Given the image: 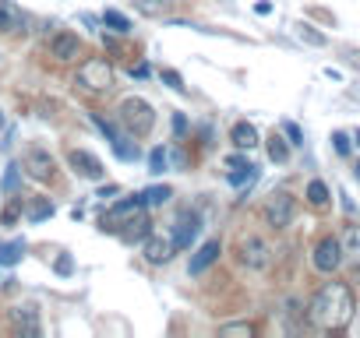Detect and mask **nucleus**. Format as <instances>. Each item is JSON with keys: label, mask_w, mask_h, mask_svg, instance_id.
I'll return each mask as SVG.
<instances>
[{"label": "nucleus", "mask_w": 360, "mask_h": 338, "mask_svg": "<svg viewBox=\"0 0 360 338\" xmlns=\"http://www.w3.org/2000/svg\"><path fill=\"white\" fill-rule=\"evenodd\" d=\"M353 310H356V303H353L349 285L328 282V285H321V289L314 292V299H311V306H307V317H311V324L321 327V331H342V327L353 320Z\"/></svg>", "instance_id": "obj_1"}, {"label": "nucleus", "mask_w": 360, "mask_h": 338, "mask_svg": "<svg viewBox=\"0 0 360 338\" xmlns=\"http://www.w3.org/2000/svg\"><path fill=\"white\" fill-rule=\"evenodd\" d=\"M120 123H124L127 134L145 137V134L155 127V113H152V106H148L145 99H124V102H120Z\"/></svg>", "instance_id": "obj_2"}, {"label": "nucleus", "mask_w": 360, "mask_h": 338, "mask_svg": "<svg viewBox=\"0 0 360 338\" xmlns=\"http://www.w3.org/2000/svg\"><path fill=\"white\" fill-rule=\"evenodd\" d=\"M78 85L89 88V92H110L113 88V67H110V60H103V57L85 60L78 67Z\"/></svg>", "instance_id": "obj_3"}, {"label": "nucleus", "mask_w": 360, "mask_h": 338, "mask_svg": "<svg viewBox=\"0 0 360 338\" xmlns=\"http://www.w3.org/2000/svg\"><path fill=\"white\" fill-rule=\"evenodd\" d=\"M293 212H297V205H293V198H290L286 191H276V194L265 201V222H269L272 229H286V226L293 222Z\"/></svg>", "instance_id": "obj_4"}, {"label": "nucleus", "mask_w": 360, "mask_h": 338, "mask_svg": "<svg viewBox=\"0 0 360 338\" xmlns=\"http://www.w3.org/2000/svg\"><path fill=\"white\" fill-rule=\"evenodd\" d=\"M22 169L32 177V180H39V184H46V180H53V155L50 151H43V148H29L25 155H22Z\"/></svg>", "instance_id": "obj_5"}, {"label": "nucleus", "mask_w": 360, "mask_h": 338, "mask_svg": "<svg viewBox=\"0 0 360 338\" xmlns=\"http://www.w3.org/2000/svg\"><path fill=\"white\" fill-rule=\"evenodd\" d=\"M141 208H145V198H141V194L117 201V205H113V208L103 215V229H120L124 222H131L134 215H141Z\"/></svg>", "instance_id": "obj_6"}, {"label": "nucleus", "mask_w": 360, "mask_h": 338, "mask_svg": "<svg viewBox=\"0 0 360 338\" xmlns=\"http://www.w3.org/2000/svg\"><path fill=\"white\" fill-rule=\"evenodd\" d=\"M240 261H244L248 268L262 271V268H269V261H272V247H269L262 236H248V240H240Z\"/></svg>", "instance_id": "obj_7"}, {"label": "nucleus", "mask_w": 360, "mask_h": 338, "mask_svg": "<svg viewBox=\"0 0 360 338\" xmlns=\"http://www.w3.org/2000/svg\"><path fill=\"white\" fill-rule=\"evenodd\" d=\"M342 257H346V254H342V243H339V240H332V236H325V240L314 247V268H318V271H325V275H328V271H335V268L342 264Z\"/></svg>", "instance_id": "obj_8"}, {"label": "nucleus", "mask_w": 360, "mask_h": 338, "mask_svg": "<svg viewBox=\"0 0 360 338\" xmlns=\"http://www.w3.org/2000/svg\"><path fill=\"white\" fill-rule=\"evenodd\" d=\"M68 162H71V169L78 177H85V180H103V162L92 155V151H85V148H75V151H68Z\"/></svg>", "instance_id": "obj_9"}, {"label": "nucleus", "mask_w": 360, "mask_h": 338, "mask_svg": "<svg viewBox=\"0 0 360 338\" xmlns=\"http://www.w3.org/2000/svg\"><path fill=\"white\" fill-rule=\"evenodd\" d=\"M198 233H202V219H198L195 212H184V215L176 219V233H173L176 250H188V247L198 240Z\"/></svg>", "instance_id": "obj_10"}, {"label": "nucleus", "mask_w": 360, "mask_h": 338, "mask_svg": "<svg viewBox=\"0 0 360 338\" xmlns=\"http://www.w3.org/2000/svg\"><path fill=\"white\" fill-rule=\"evenodd\" d=\"M78 53H82V39H78L75 32H57V36L50 39V57H53V60L68 64V60H78Z\"/></svg>", "instance_id": "obj_11"}, {"label": "nucleus", "mask_w": 360, "mask_h": 338, "mask_svg": "<svg viewBox=\"0 0 360 338\" xmlns=\"http://www.w3.org/2000/svg\"><path fill=\"white\" fill-rule=\"evenodd\" d=\"M141 250H145V261H152V264H162V261H169V257H173L176 243H173V236H148Z\"/></svg>", "instance_id": "obj_12"}, {"label": "nucleus", "mask_w": 360, "mask_h": 338, "mask_svg": "<svg viewBox=\"0 0 360 338\" xmlns=\"http://www.w3.org/2000/svg\"><path fill=\"white\" fill-rule=\"evenodd\" d=\"M219 254H223L219 240H209V243H202V247H198V254L191 257L188 271H191V275H202V271H209V268H212V264L219 261Z\"/></svg>", "instance_id": "obj_13"}, {"label": "nucleus", "mask_w": 360, "mask_h": 338, "mask_svg": "<svg viewBox=\"0 0 360 338\" xmlns=\"http://www.w3.org/2000/svg\"><path fill=\"white\" fill-rule=\"evenodd\" d=\"M22 29H25V15L11 0H0V32H22Z\"/></svg>", "instance_id": "obj_14"}, {"label": "nucleus", "mask_w": 360, "mask_h": 338, "mask_svg": "<svg viewBox=\"0 0 360 338\" xmlns=\"http://www.w3.org/2000/svg\"><path fill=\"white\" fill-rule=\"evenodd\" d=\"M230 141H233V148H240V151H251V148L258 144V130H255V123H248V120L233 123V130H230Z\"/></svg>", "instance_id": "obj_15"}, {"label": "nucleus", "mask_w": 360, "mask_h": 338, "mask_svg": "<svg viewBox=\"0 0 360 338\" xmlns=\"http://www.w3.org/2000/svg\"><path fill=\"white\" fill-rule=\"evenodd\" d=\"M15 324H18L22 334H39V310H36L32 303L15 306Z\"/></svg>", "instance_id": "obj_16"}, {"label": "nucleus", "mask_w": 360, "mask_h": 338, "mask_svg": "<svg viewBox=\"0 0 360 338\" xmlns=\"http://www.w3.org/2000/svg\"><path fill=\"white\" fill-rule=\"evenodd\" d=\"M110 148H113V155L117 158H124V162H134L141 151H138V141H134V134H117V141H110Z\"/></svg>", "instance_id": "obj_17"}, {"label": "nucleus", "mask_w": 360, "mask_h": 338, "mask_svg": "<svg viewBox=\"0 0 360 338\" xmlns=\"http://www.w3.org/2000/svg\"><path fill=\"white\" fill-rule=\"evenodd\" d=\"M124 226H127V229H120L124 243H138V240H145V236H148V226H152V222H148L145 215H134V219H131V222H124Z\"/></svg>", "instance_id": "obj_18"}, {"label": "nucleus", "mask_w": 360, "mask_h": 338, "mask_svg": "<svg viewBox=\"0 0 360 338\" xmlns=\"http://www.w3.org/2000/svg\"><path fill=\"white\" fill-rule=\"evenodd\" d=\"M131 4H134V11L145 15V18H162L166 8H169V0H131Z\"/></svg>", "instance_id": "obj_19"}, {"label": "nucleus", "mask_w": 360, "mask_h": 338, "mask_svg": "<svg viewBox=\"0 0 360 338\" xmlns=\"http://www.w3.org/2000/svg\"><path fill=\"white\" fill-rule=\"evenodd\" d=\"M22 257H25V243H22V240H15V243H0V264H4V268L18 264Z\"/></svg>", "instance_id": "obj_20"}, {"label": "nucleus", "mask_w": 360, "mask_h": 338, "mask_svg": "<svg viewBox=\"0 0 360 338\" xmlns=\"http://www.w3.org/2000/svg\"><path fill=\"white\" fill-rule=\"evenodd\" d=\"M255 180H258V165H251V162L240 165V169H230V184L233 187H251Z\"/></svg>", "instance_id": "obj_21"}, {"label": "nucleus", "mask_w": 360, "mask_h": 338, "mask_svg": "<svg viewBox=\"0 0 360 338\" xmlns=\"http://www.w3.org/2000/svg\"><path fill=\"white\" fill-rule=\"evenodd\" d=\"M342 254L346 257H360V226H346V233H342Z\"/></svg>", "instance_id": "obj_22"}, {"label": "nucleus", "mask_w": 360, "mask_h": 338, "mask_svg": "<svg viewBox=\"0 0 360 338\" xmlns=\"http://www.w3.org/2000/svg\"><path fill=\"white\" fill-rule=\"evenodd\" d=\"M269 158H272V162H286V158H290V141H286L283 134H272V137H269Z\"/></svg>", "instance_id": "obj_23"}, {"label": "nucleus", "mask_w": 360, "mask_h": 338, "mask_svg": "<svg viewBox=\"0 0 360 338\" xmlns=\"http://www.w3.org/2000/svg\"><path fill=\"white\" fill-rule=\"evenodd\" d=\"M25 215H29V222H43V219H50V215H53V205H50L46 198H36V201H29Z\"/></svg>", "instance_id": "obj_24"}, {"label": "nucleus", "mask_w": 360, "mask_h": 338, "mask_svg": "<svg viewBox=\"0 0 360 338\" xmlns=\"http://www.w3.org/2000/svg\"><path fill=\"white\" fill-rule=\"evenodd\" d=\"M103 25H110L113 32H120V36H127L131 32V22H127V15H120V11H103Z\"/></svg>", "instance_id": "obj_25"}, {"label": "nucleus", "mask_w": 360, "mask_h": 338, "mask_svg": "<svg viewBox=\"0 0 360 338\" xmlns=\"http://www.w3.org/2000/svg\"><path fill=\"white\" fill-rule=\"evenodd\" d=\"M297 39H300V43H307V46H325V43H328V39H325L314 25H307V22H300V25H297Z\"/></svg>", "instance_id": "obj_26"}, {"label": "nucleus", "mask_w": 360, "mask_h": 338, "mask_svg": "<svg viewBox=\"0 0 360 338\" xmlns=\"http://www.w3.org/2000/svg\"><path fill=\"white\" fill-rule=\"evenodd\" d=\"M307 201H311L314 208H325V205H328V187H325L321 180H311V184H307Z\"/></svg>", "instance_id": "obj_27"}, {"label": "nucleus", "mask_w": 360, "mask_h": 338, "mask_svg": "<svg viewBox=\"0 0 360 338\" xmlns=\"http://www.w3.org/2000/svg\"><path fill=\"white\" fill-rule=\"evenodd\" d=\"M141 198H145V205H166V201L173 198V191H169V187H148Z\"/></svg>", "instance_id": "obj_28"}, {"label": "nucleus", "mask_w": 360, "mask_h": 338, "mask_svg": "<svg viewBox=\"0 0 360 338\" xmlns=\"http://www.w3.org/2000/svg\"><path fill=\"white\" fill-rule=\"evenodd\" d=\"M166 162H169L166 148H152V155H148V173H162Z\"/></svg>", "instance_id": "obj_29"}, {"label": "nucleus", "mask_w": 360, "mask_h": 338, "mask_svg": "<svg viewBox=\"0 0 360 338\" xmlns=\"http://www.w3.org/2000/svg\"><path fill=\"white\" fill-rule=\"evenodd\" d=\"M18 219H22V205H18V201L4 205V212H0V226H15Z\"/></svg>", "instance_id": "obj_30"}, {"label": "nucleus", "mask_w": 360, "mask_h": 338, "mask_svg": "<svg viewBox=\"0 0 360 338\" xmlns=\"http://www.w3.org/2000/svg\"><path fill=\"white\" fill-rule=\"evenodd\" d=\"M92 123H96V127H99V130L106 134V141H117V127H113L110 120H103L99 113H92Z\"/></svg>", "instance_id": "obj_31"}, {"label": "nucleus", "mask_w": 360, "mask_h": 338, "mask_svg": "<svg viewBox=\"0 0 360 338\" xmlns=\"http://www.w3.org/2000/svg\"><path fill=\"white\" fill-rule=\"evenodd\" d=\"M332 144H335V151H339V155H349V134L335 130V134H332Z\"/></svg>", "instance_id": "obj_32"}, {"label": "nucleus", "mask_w": 360, "mask_h": 338, "mask_svg": "<svg viewBox=\"0 0 360 338\" xmlns=\"http://www.w3.org/2000/svg\"><path fill=\"white\" fill-rule=\"evenodd\" d=\"M162 81H166L173 92H184V78H180L176 71H162Z\"/></svg>", "instance_id": "obj_33"}, {"label": "nucleus", "mask_w": 360, "mask_h": 338, "mask_svg": "<svg viewBox=\"0 0 360 338\" xmlns=\"http://www.w3.org/2000/svg\"><path fill=\"white\" fill-rule=\"evenodd\" d=\"M75 271V261H71V254H60L57 257V275H71Z\"/></svg>", "instance_id": "obj_34"}, {"label": "nucleus", "mask_w": 360, "mask_h": 338, "mask_svg": "<svg viewBox=\"0 0 360 338\" xmlns=\"http://www.w3.org/2000/svg\"><path fill=\"white\" fill-rule=\"evenodd\" d=\"M283 130H286V137H290V144H304V141H300L304 134H300V127H297V123H283Z\"/></svg>", "instance_id": "obj_35"}, {"label": "nucleus", "mask_w": 360, "mask_h": 338, "mask_svg": "<svg viewBox=\"0 0 360 338\" xmlns=\"http://www.w3.org/2000/svg\"><path fill=\"white\" fill-rule=\"evenodd\" d=\"M18 187V165L8 169V177H4V191H15Z\"/></svg>", "instance_id": "obj_36"}, {"label": "nucleus", "mask_w": 360, "mask_h": 338, "mask_svg": "<svg viewBox=\"0 0 360 338\" xmlns=\"http://www.w3.org/2000/svg\"><path fill=\"white\" fill-rule=\"evenodd\" d=\"M223 334H251V324H226Z\"/></svg>", "instance_id": "obj_37"}, {"label": "nucleus", "mask_w": 360, "mask_h": 338, "mask_svg": "<svg viewBox=\"0 0 360 338\" xmlns=\"http://www.w3.org/2000/svg\"><path fill=\"white\" fill-rule=\"evenodd\" d=\"M184 130H188V120H184V116H180V113H176V116H173V134L180 137V134H184Z\"/></svg>", "instance_id": "obj_38"}, {"label": "nucleus", "mask_w": 360, "mask_h": 338, "mask_svg": "<svg viewBox=\"0 0 360 338\" xmlns=\"http://www.w3.org/2000/svg\"><path fill=\"white\" fill-rule=\"evenodd\" d=\"M240 165H248L244 155H230V158H226V169H240Z\"/></svg>", "instance_id": "obj_39"}, {"label": "nucleus", "mask_w": 360, "mask_h": 338, "mask_svg": "<svg viewBox=\"0 0 360 338\" xmlns=\"http://www.w3.org/2000/svg\"><path fill=\"white\" fill-rule=\"evenodd\" d=\"M255 11L258 15H272V4H269V0H262V4H255Z\"/></svg>", "instance_id": "obj_40"}, {"label": "nucleus", "mask_w": 360, "mask_h": 338, "mask_svg": "<svg viewBox=\"0 0 360 338\" xmlns=\"http://www.w3.org/2000/svg\"><path fill=\"white\" fill-rule=\"evenodd\" d=\"M148 74V67L145 64H138V67H131V78H145Z\"/></svg>", "instance_id": "obj_41"}, {"label": "nucleus", "mask_w": 360, "mask_h": 338, "mask_svg": "<svg viewBox=\"0 0 360 338\" xmlns=\"http://www.w3.org/2000/svg\"><path fill=\"white\" fill-rule=\"evenodd\" d=\"M117 191H120V187H117V184H110V187H103V191H99V198H113Z\"/></svg>", "instance_id": "obj_42"}, {"label": "nucleus", "mask_w": 360, "mask_h": 338, "mask_svg": "<svg viewBox=\"0 0 360 338\" xmlns=\"http://www.w3.org/2000/svg\"><path fill=\"white\" fill-rule=\"evenodd\" d=\"M349 99H356V102H360V88H349Z\"/></svg>", "instance_id": "obj_43"}, {"label": "nucleus", "mask_w": 360, "mask_h": 338, "mask_svg": "<svg viewBox=\"0 0 360 338\" xmlns=\"http://www.w3.org/2000/svg\"><path fill=\"white\" fill-rule=\"evenodd\" d=\"M353 137H356V144H360V130H356V134H353Z\"/></svg>", "instance_id": "obj_44"}, {"label": "nucleus", "mask_w": 360, "mask_h": 338, "mask_svg": "<svg viewBox=\"0 0 360 338\" xmlns=\"http://www.w3.org/2000/svg\"><path fill=\"white\" fill-rule=\"evenodd\" d=\"M356 177H360V165H356Z\"/></svg>", "instance_id": "obj_45"}]
</instances>
